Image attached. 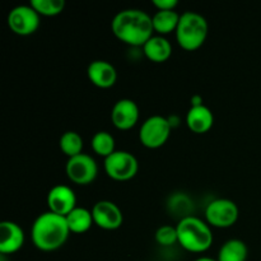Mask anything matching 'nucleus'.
Here are the masks:
<instances>
[{"instance_id":"8","label":"nucleus","mask_w":261,"mask_h":261,"mask_svg":"<svg viewBox=\"0 0 261 261\" xmlns=\"http://www.w3.org/2000/svg\"><path fill=\"white\" fill-rule=\"evenodd\" d=\"M65 173L69 180L79 186H87L96 180L98 175V165L92 155L81 153L75 157L68 158Z\"/></svg>"},{"instance_id":"12","label":"nucleus","mask_w":261,"mask_h":261,"mask_svg":"<svg viewBox=\"0 0 261 261\" xmlns=\"http://www.w3.org/2000/svg\"><path fill=\"white\" fill-rule=\"evenodd\" d=\"M111 121L116 129L126 132L139 121V107L130 98H121L115 102L111 110Z\"/></svg>"},{"instance_id":"15","label":"nucleus","mask_w":261,"mask_h":261,"mask_svg":"<svg viewBox=\"0 0 261 261\" xmlns=\"http://www.w3.org/2000/svg\"><path fill=\"white\" fill-rule=\"evenodd\" d=\"M186 125L194 134H205L214 125L213 112L205 105L190 107L186 115Z\"/></svg>"},{"instance_id":"3","label":"nucleus","mask_w":261,"mask_h":261,"mask_svg":"<svg viewBox=\"0 0 261 261\" xmlns=\"http://www.w3.org/2000/svg\"><path fill=\"white\" fill-rule=\"evenodd\" d=\"M178 245L193 254H203L213 245L212 227L195 216H184L176 224Z\"/></svg>"},{"instance_id":"18","label":"nucleus","mask_w":261,"mask_h":261,"mask_svg":"<svg viewBox=\"0 0 261 261\" xmlns=\"http://www.w3.org/2000/svg\"><path fill=\"white\" fill-rule=\"evenodd\" d=\"M70 233L82 234L91 229L92 224H94L92 211H88L82 206H76L73 212L65 217Z\"/></svg>"},{"instance_id":"13","label":"nucleus","mask_w":261,"mask_h":261,"mask_svg":"<svg viewBox=\"0 0 261 261\" xmlns=\"http://www.w3.org/2000/svg\"><path fill=\"white\" fill-rule=\"evenodd\" d=\"M25 241L22 227L12 221L0 223V252L3 255H12L19 251Z\"/></svg>"},{"instance_id":"16","label":"nucleus","mask_w":261,"mask_h":261,"mask_svg":"<svg viewBox=\"0 0 261 261\" xmlns=\"http://www.w3.org/2000/svg\"><path fill=\"white\" fill-rule=\"evenodd\" d=\"M143 54L152 63H165L172 55V45L165 36L154 35L143 46Z\"/></svg>"},{"instance_id":"24","label":"nucleus","mask_w":261,"mask_h":261,"mask_svg":"<svg viewBox=\"0 0 261 261\" xmlns=\"http://www.w3.org/2000/svg\"><path fill=\"white\" fill-rule=\"evenodd\" d=\"M153 7L157 10H176L178 2L177 0H152Z\"/></svg>"},{"instance_id":"20","label":"nucleus","mask_w":261,"mask_h":261,"mask_svg":"<svg viewBox=\"0 0 261 261\" xmlns=\"http://www.w3.org/2000/svg\"><path fill=\"white\" fill-rule=\"evenodd\" d=\"M83 138L76 132H65L60 137L59 140V147L61 152L68 158L75 157V155L83 153Z\"/></svg>"},{"instance_id":"19","label":"nucleus","mask_w":261,"mask_h":261,"mask_svg":"<svg viewBox=\"0 0 261 261\" xmlns=\"http://www.w3.org/2000/svg\"><path fill=\"white\" fill-rule=\"evenodd\" d=\"M249 255L247 245L242 240L232 239L224 242L218 252V261H246Z\"/></svg>"},{"instance_id":"17","label":"nucleus","mask_w":261,"mask_h":261,"mask_svg":"<svg viewBox=\"0 0 261 261\" xmlns=\"http://www.w3.org/2000/svg\"><path fill=\"white\" fill-rule=\"evenodd\" d=\"M181 14L176 10H157L152 17L154 32L160 36L170 35L176 32Z\"/></svg>"},{"instance_id":"2","label":"nucleus","mask_w":261,"mask_h":261,"mask_svg":"<svg viewBox=\"0 0 261 261\" xmlns=\"http://www.w3.org/2000/svg\"><path fill=\"white\" fill-rule=\"evenodd\" d=\"M70 229L66 218L53 212H45L35 219L31 237L36 249L43 252L56 251L68 241Z\"/></svg>"},{"instance_id":"21","label":"nucleus","mask_w":261,"mask_h":261,"mask_svg":"<svg viewBox=\"0 0 261 261\" xmlns=\"http://www.w3.org/2000/svg\"><path fill=\"white\" fill-rule=\"evenodd\" d=\"M91 147L97 155L107 158L115 152V138L109 132H97L92 137Z\"/></svg>"},{"instance_id":"4","label":"nucleus","mask_w":261,"mask_h":261,"mask_svg":"<svg viewBox=\"0 0 261 261\" xmlns=\"http://www.w3.org/2000/svg\"><path fill=\"white\" fill-rule=\"evenodd\" d=\"M209 32L205 18L196 12H184L176 28V41L185 51H196L204 45Z\"/></svg>"},{"instance_id":"23","label":"nucleus","mask_w":261,"mask_h":261,"mask_svg":"<svg viewBox=\"0 0 261 261\" xmlns=\"http://www.w3.org/2000/svg\"><path fill=\"white\" fill-rule=\"evenodd\" d=\"M155 242L160 246L163 247H170L173 246L175 244H178V237H177V229L176 226H170V224H165L161 226L160 228L155 231L154 234Z\"/></svg>"},{"instance_id":"26","label":"nucleus","mask_w":261,"mask_h":261,"mask_svg":"<svg viewBox=\"0 0 261 261\" xmlns=\"http://www.w3.org/2000/svg\"><path fill=\"white\" fill-rule=\"evenodd\" d=\"M194 261H218V260L212 259V257H208V256H203V257H199V259H196Z\"/></svg>"},{"instance_id":"10","label":"nucleus","mask_w":261,"mask_h":261,"mask_svg":"<svg viewBox=\"0 0 261 261\" xmlns=\"http://www.w3.org/2000/svg\"><path fill=\"white\" fill-rule=\"evenodd\" d=\"M93 222L105 231L119 229L124 223V214L117 204L110 200H99L92 208Z\"/></svg>"},{"instance_id":"1","label":"nucleus","mask_w":261,"mask_h":261,"mask_svg":"<svg viewBox=\"0 0 261 261\" xmlns=\"http://www.w3.org/2000/svg\"><path fill=\"white\" fill-rule=\"evenodd\" d=\"M115 37L133 47H143L154 36L152 17L140 9H124L117 13L111 22Z\"/></svg>"},{"instance_id":"22","label":"nucleus","mask_w":261,"mask_h":261,"mask_svg":"<svg viewBox=\"0 0 261 261\" xmlns=\"http://www.w3.org/2000/svg\"><path fill=\"white\" fill-rule=\"evenodd\" d=\"M31 7L43 17H55L63 13L65 8L64 0H31Z\"/></svg>"},{"instance_id":"5","label":"nucleus","mask_w":261,"mask_h":261,"mask_svg":"<svg viewBox=\"0 0 261 261\" xmlns=\"http://www.w3.org/2000/svg\"><path fill=\"white\" fill-rule=\"evenodd\" d=\"M170 121L162 115H153L144 120L139 129V140L148 149H158L167 143L171 135Z\"/></svg>"},{"instance_id":"25","label":"nucleus","mask_w":261,"mask_h":261,"mask_svg":"<svg viewBox=\"0 0 261 261\" xmlns=\"http://www.w3.org/2000/svg\"><path fill=\"white\" fill-rule=\"evenodd\" d=\"M201 105H204L203 98H201V96H199V94H195V96L191 98V107L201 106Z\"/></svg>"},{"instance_id":"11","label":"nucleus","mask_w":261,"mask_h":261,"mask_svg":"<svg viewBox=\"0 0 261 261\" xmlns=\"http://www.w3.org/2000/svg\"><path fill=\"white\" fill-rule=\"evenodd\" d=\"M48 212L66 217L76 208V196L71 188L66 185H55L50 189L46 198Z\"/></svg>"},{"instance_id":"7","label":"nucleus","mask_w":261,"mask_h":261,"mask_svg":"<svg viewBox=\"0 0 261 261\" xmlns=\"http://www.w3.org/2000/svg\"><path fill=\"white\" fill-rule=\"evenodd\" d=\"M205 222L212 228H229L239 221L240 211L229 199H214L205 208Z\"/></svg>"},{"instance_id":"6","label":"nucleus","mask_w":261,"mask_h":261,"mask_svg":"<svg viewBox=\"0 0 261 261\" xmlns=\"http://www.w3.org/2000/svg\"><path fill=\"white\" fill-rule=\"evenodd\" d=\"M103 168L106 175L115 181H129L137 176L139 162L133 153L127 150H115L105 158Z\"/></svg>"},{"instance_id":"9","label":"nucleus","mask_w":261,"mask_h":261,"mask_svg":"<svg viewBox=\"0 0 261 261\" xmlns=\"http://www.w3.org/2000/svg\"><path fill=\"white\" fill-rule=\"evenodd\" d=\"M41 15L30 5H18L9 12L8 27L18 36L33 35L40 27Z\"/></svg>"},{"instance_id":"14","label":"nucleus","mask_w":261,"mask_h":261,"mask_svg":"<svg viewBox=\"0 0 261 261\" xmlns=\"http://www.w3.org/2000/svg\"><path fill=\"white\" fill-rule=\"evenodd\" d=\"M89 82L97 88L109 89L117 82L116 68L106 60H94L87 68Z\"/></svg>"}]
</instances>
